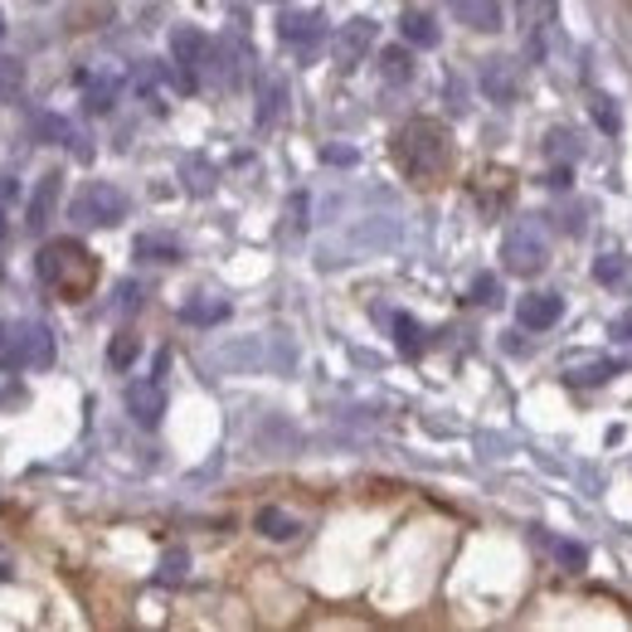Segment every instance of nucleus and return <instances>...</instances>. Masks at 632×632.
<instances>
[{
	"mask_svg": "<svg viewBox=\"0 0 632 632\" xmlns=\"http://www.w3.org/2000/svg\"><path fill=\"white\" fill-rule=\"evenodd\" d=\"M74 219L93 224V229H112V224L127 219V195H122L112 180H88L74 200Z\"/></svg>",
	"mask_w": 632,
	"mask_h": 632,
	"instance_id": "obj_6",
	"label": "nucleus"
},
{
	"mask_svg": "<svg viewBox=\"0 0 632 632\" xmlns=\"http://www.w3.org/2000/svg\"><path fill=\"white\" fill-rule=\"evenodd\" d=\"M20 200V180L15 176H0V210H10Z\"/></svg>",
	"mask_w": 632,
	"mask_h": 632,
	"instance_id": "obj_35",
	"label": "nucleus"
},
{
	"mask_svg": "<svg viewBox=\"0 0 632 632\" xmlns=\"http://www.w3.org/2000/svg\"><path fill=\"white\" fill-rule=\"evenodd\" d=\"M0 239H5V210H0Z\"/></svg>",
	"mask_w": 632,
	"mask_h": 632,
	"instance_id": "obj_39",
	"label": "nucleus"
},
{
	"mask_svg": "<svg viewBox=\"0 0 632 632\" xmlns=\"http://www.w3.org/2000/svg\"><path fill=\"white\" fill-rule=\"evenodd\" d=\"M127 414L137 419L142 428H156L166 414V390L161 380H137V385H127Z\"/></svg>",
	"mask_w": 632,
	"mask_h": 632,
	"instance_id": "obj_12",
	"label": "nucleus"
},
{
	"mask_svg": "<svg viewBox=\"0 0 632 632\" xmlns=\"http://www.w3.org/2000/svg\"><path fill=\"white\" fill-rule=\"evenodd\" d=\"M608 336H613V341H632V312L613 316V321H608Z\"/></svg>",
	"mask_w": 632,
	"mask_h": 632,
	"instance_id": "obj_34",
	"label": "nucleus"
},
{
	"mask_svg": "<svg viewBox=\"0 0 632 632\" xmlns=\"http://www.w3.org/2000/svg\"><path fill=\"white\" fill-rule=\"evenodd\" d=\"M501 263H506V273H516V278L545 273V263H550L545 229H540V224H516L501 239Z\"/></svg>",
	"mask_w": 632,
	"mask_h": 632,
	"instance_id": "obj_5",
	"label": "nucleus"
},
{
	"mask_svg": "<svg viewBox=\"0 0 632 632\" xmlns=\"http://www.w3.org/2000/svg\"><path fill=\"white\" fill-rule=\"evenodd\" d=\"M59 190H64V176H44L35 185V195H30V210H25V229L30 234H44V224H49L54 205H59Z\"/></svg>",
	"mask_w": 632,
	"mask_h": 632,
	"instance_id": "obj_14",
	"label": "nucleus"
},
{
	"mask_svg": "<svg viewBox=\"0 0 632 632\" xmlns=\"http://www.w3.org/2000/svg\"><path fill=\"white\" fill-rule=\"evenodd\" d=\"M132 253H137L142 263H180V244L171 234H142Z\"/></svg>",
	"mask_w": 632,
	"mask_h": 632,
	"instance_id": "obj_20",
	"label": "nucleus"
},
{
	"mask_svg": "<svg viewBox=\"0 0 632 632\" xmlns=\"http://www.w3.org/2000/svg\"><path fill=\"white\" fill-rule=\"evenodd\" d=\"M623 370V360H613V356H598V351H574L569 360H564V380L569 385H608V380Z\"/></svg>",
	"mask_w": 632,
	"mask_h": 632,
	"instance_id": "obj_10",
	"label": "nucleus"
},
{
	"mask_svg": "<svg viewBox=\"0 0 632 632\" xmlns=\"http://www.w3.org/2000/svg\"><path fill=\"white\" fill-rule=\"evenodd\" d=\"M10 341L0 346V365L5 370H44L54 365V331L40 321H20L10 326Z\"/></svg>",
	"mask_w": 632,
	"mask_h": 632,
	"instance_id": "obj_3",
	"label": "nucleus"
},
{
	"mask_svg": "<svg viewBox=\"0 0 632 632\" xmlns=\"http://www.w3.org/2000/svg\"><path fill=\"white\" fill-rule=\"evenodd\" d=\"M399 35H404V44H414V49H433V44H438V20L428 15V10H404Z\"/></svg>",
	"mask_w": 632,
	"mask_h": 632,
	"instance_id": "obj_18",
	"label": "nucleus"
},
{
	"mask_svg": "<svg viewBox=\"0 0 632 632\" xmlns=\"http://www.w3.org/2000/svg\"><path fill=\"white\" fill-rule=\"evenodd\" d=\"M137 356H142V341H137V336H132V331H117V336H112V351H108V360H112V365H117V370H127Z\"/></svg>",
	"mask_w": 632,
	"mask_h": 632,
	"instance_id": "obj_28",
	"label": "nucleus"
},
{
	"mask_svg": "<svg viewBox=\"0 0 632 632\" xmlns=\"http://www.w3.org/2000/svg\"><path fill=\"white\" fill-rule=\"evenodd\" d=\"M282 108H287V83H282L278 74H263L258 78V127H273V122L282 117Z\"/></svg>",
	"mask_w": 632,
	"mask_h": 632,
	"instance_id": "obj_17",
	"label": "nucleus"
},
{
	"mask_svg": "<svg viewBox=\"0 0 632 632\" xmlns=\"http://www.w3.org/2000/svg\"><path fill=\"white\" fill-rule=\"evenodd\" d=\"M540 540H545V545L555 550L560 564H564V569H569V574H579L584 564H589V550H584V545H574V540H555V535H540Z\"/></svg>",
	"mask_w": 632,
	"mask_h": 632,
	"instance_id": "obj_25",
	"label": "nucleus"
},
{
	"mask_svg": "<svg viewBox=\"0 0 632 632\" xmlns=\"http://www.w3.org/2000/svg\"><path fill=\"white\" fill-rule=\"evenodd\" d=\"M171 64H176V88L180 93H195L205 83V64H210V35L195 25L171 30Z\"/></svg>",
	"mask_w": 632,
	"mask_h": 632,
	"instance_id": "obj_4",
	"label": "nucleus"
},
{
	"mask_svg": "<svg viewBox=\"0 0 632 632\" xmlns=\"http://www.w3.org/2000/svg\"><path fill=\"white\" fill-rule=\"evenodd\" d=\"M278 40L287 44L297 59H316V49H321V40H326V20L316 15V10H282Z\"/></svg>",
	"mask_w": 632,
	"mask_h": 632,
	"instance_id": "obj_8",
	"label": "nucleus"
},
{
	"mask_svg": "<svg viewBox=\"0 0 632 632\" xmlns=\"http://www.w3.org/2000/svg\"><path fill=\"white\" fill-rule=\"evenodd\" d=\"M467 302H472V307H501V282H496L492 273H482L477 282H472V292H467Z\"/></svg>",
	"mask_w": 632,
	"mask_h": 632,
	"instance_id": "obj_27",
	"label": "nucleus"
},
{
	"mask_svg": "<svg viewBox=\"0 0 632 632\" xmlns=\"http://www.w3.org/2000/svg\"><path fill=\"white\" fill-rule=\"evenodd\" d=\"M253 74V49L239 40V35H224V40H210V64H205V78H214L219 88H244V78Z\"/></svg>",
	"mask_w": 632,
	"mask_h": 632,
	"instance_id": "obj_7",
	"label": "nucleus"
},
{
	"mask_svg": "<svg viewBox=\"0 0 632 632\" xmlns=\"http://www.w3.org/2000/svg\"><path fill=\"white\" fill-rule=\"evenodd\" d=\"M623 273H628V258L623 253H603L594 263V278L603 282V287H613V282H623Z\"/></svg>",
	"mask_w": 632,
	"mask_h": 632,
	"instance_id": "obj_31",
	"label": "nucleus"
},
{
	"mask_svg": "<svg viewBox=\"0 0 632 632\" xmlns=\"http://www.w3.org/2000/svg\"><path fill=\"white\" fill-rule=\"evenodd\" d=\"M0 40H5V15H0Z\"/></svg>",
	"mask_w": 632,
	"mask_h": 632,
	"instance_id": "obj_40",
	"label": "nucleus"
},
{
	"mask_svg": "<svg viewBox=\"0 0 632 632\" xmlns=\"http://www.w3.org/2000/svg\"><path fill=\"white\" fill-rule=\"evenodd\" d=\"M180 316H185V321H195V326H214V321H224V316H229V302H219V297H214V302H190Z\"/></svg>",
	"mask_w": 632,
	"mask_h": 632,
	"instance_id": "obj_26",
	"label": "nucleus"
},
{
	"mask_svg": "<svg viewBox=\"0 0 632 632\" xmlns=\"http://www.w3.org/2000/svg\"><path fill=\"white\" fill-rule=\"evenodd\" d=\"M35 273L59 302H83V297H93V287H98V258L78 239H54L40 248Z\"/></svg>",
	"mask_w": 632,
	"mask_h": 632,
	"instance_id": "obj_2",
	"label": "nucleus"
},
{
	"mask_svg": "<svg viewBox=\"0 0 632 632\" xmlns=\"http://www.w3.org/2000/svg\"><path fill=\"white\" fill-rule=\"evenodd\" d=\"M482 93H487L492 103L511 108L516 98H521V64H511V59H487V64H482Z\"/></svg>",
	"mask_w": 632,
	"mask_h": 632,
	"instance_id": "obj_11",
	"label": "nucleus"
},
{
	"mask_svg": "<svg viewBox=\"0 0 632 632\" xmlns=\"http://www.w3.org/2000/svg\"><path fill=\"white\" fill-rule=\"evenodd\" d=\"M589 112H594V122H598L603 132H618V127H623V112H618L613 98H594Z\"/></svg>",
	"mask_w": 632,
	"mask_h": 632,
	"instance_id": "obj_32",
	"label": "nucleus"
},
{
	"mask_svg": "<svg viewBox=\"0 0 632 632\" xmlns=\"http://www.w3.org/2000/svg\"><path fill=\"white\" fill-rule=\"evenodd\" d=\"M180 180H185L190 195H210V190H214V166L205 161V156H185V161H180Z\"/></svg>",
	"mask_w": 632,
	"mask_h": 632,
	"instance_id": "obj_23",
	"label": "nucleus"
},
{
	"mask_svg": "<svg viewBox=\"0 0 632 632\" xmlns=\"http://www.w3.org/2000/svg\"><path fill=\"white\" fill-rule=\"evenodd\" d=\"M394 341H399L404 356H424V326L414 321L409 312H399L394 316Z\"/></svg>",
	"mask_w": 632,
	"mask_h": 632,
	"instance_id": "obj_24",
	"label": "nucleus"
},
{
	"mask_svg": "<svg viewBox=\"0 0 632 632\" xmlns=\"http://www.w3.org/2000/svg\"><path fill=\"white\" fill-rule=\"evenodd\" d=\"M321 161H331V166H351V161H356V151H351V146H326Z\"/></svg>",
	"mask_w": 632,
	"mask_h": 632,
	"instance_id": "obj_36",
	"label": "nucleus"
},
{
	"mask_svg": "<svg viewBox=\"0 0 632 632\" xmlns=\"http://www.w3.org/2000/svg\"><path fill=\"white\" fill-rule=\"evenodd\" d=\"M253 526H258V530H263V535H268V540H292V535H297V530H302V526H297V521H292V516H287V511H282V506H263V511H258V516H253Z\"/></svg>",
	"mask_w": 632,
	"mask_h": 632,
	"instance_id": "obj_21",
	"label": "nucleus"
},
{
	"mask_svg": "<svg viewBox=\"0 0 632 632\" xmlns=\"http://www.w3.org/2000/svg\"><path fill=\"white\" fill-rule=\"evenodd\" d=\"M569 166H560V171H550V185H555V190H564V185H569Z\"/></svg>",
	"mask_w": 632,
	"mask_h": 632,
	"instance_id": "obj_38",
	"label": "nucleus"
},
{
	"mask_svg": "<svg viewBox=\"0 0 632 632\" xmlns=\"http://www.w3.org/2000/svg\"><path fill=\"white\" fill-rule=\"evenodd\" d=\"M394 161L414 185H438L453 171V137H448L443 122L433 117H414L394 132Z\"/></svg>",
	"mask_w": 632,
	"mask_h": 632,
	"instance_id": "obj_1",
	"label": "nucleus"
},
{
	"mask_svg": "<svg viewBox=\"0 0 632 632\" xmlns=\"http://www.w3.org/2000/svg\"><path fill=\"white\" fill-rule=\"evenodd\" d=\"M448 15L477 35H492V30H501V0H448Z\"/></svg>",
	"mask_w": 632,
	"mask_h": 632,
	"instance_id": "obj_13",
	"label": "nucleus"
},
{
	"mask_svg": "<svg viewBox=\"0 0 632 632\" xmlns=\"http://www.w3.org/2000/svg\"><path fill=\"white\" fill-rule=\"evenodd\" d=\"M516 316H521V326H530V331H545V326H555L564 316V302L555 292H530V297H521Z\"/></svg>",
	"mask_w": 632,
	"mask_h": 632,
	"instance_id": "obj_15",
	"label": "nucleus"
},
{
	"mask_svg": "<svg viewBox=\"0 0 632 632\" xmlns=\"http://www.w3.org/2000/svg\"><path fill=\"white\" fill-rule=\"evenodd\" d=\"M370 44H375V20H365V15L346 20V25L336 30V40H331L336 69H360V64H365V54H370Z\"/></svg>",
	"mask_w": 632,
	"mask_h": 632,
	"instance_id": "obj_9",
	"label": "nucleus"
},
{
	"mask_svg": "<svg viewBox=\"0 0 632 632\" xmlns=\"http://www.w3.org/2000/svg\"><path fill=\"white\" fill-rule=\"evenodd\" d=\"M137 302H142V287H137V282H122V287H117V307L127 312V307H137Z\"/></svg>",
	"mask_w": 632,
	"mask_h": 632,
	"instance_id": "obj_37",
	"label": "nucleus"
},
{
	"mask_svg": "<svg viewBox=\"0 0 632 632\" xmlns=\"http://www.w3.org/2000/svg\"><path fill=\"white\" fill-rule=\"evenodd\" d=\"M545 151L555 156V161H574V156H579V137H574L569 127H555V132L545 137Z\"/></svg>",
	"mask_w": 632,
	"mask_h": 632,
	"instance_id": "obj_29",
	"label": "nucleus"
},
{
	"mask_svg": "<svg viewBox=\"0 0 632 632\" xmlns=\"http://www.w3.org/2000/svg\"><path fill=\"white\" fill-rule=\"evenodd\" d=\"M78 83H83V108L88 112H112L122 93V78L117 74H78Z\"/></svg>",
	"mask_w": 632,
	"mask_h": 632,
	"instance_id": "obj_16",
	"label": "nucleus"
},
{
	"mask_svg": "<svg viewBox=\"0 0 632 632\" xmlns=\"http://www.w3.org/2000/svg\"><path fill=\"white\" fill-rule=\"evenodd\" d=\"M380 74H385L390 83H409V78H414V54L404 49V44H390V49H380Z\"/></svg>",
	"mask_w": 632,
	"mask_h": 632,
	"instance_id": "obj_22",
	"label": "nucleus"
},
{
	"mask_svg": "<svg viewBox=\"0 0 632 632\" xmlns=\"http://www.w3.org/2000/svg\"><path fill=\"white\" fill-rule=\"evenodd\" d=\"M185 569H190V555H185V550H171V555L161 560V579H166V584L185 579Z\"/></svg>",
	"mask_w": 632,
	"mask_h": 632,
	"instance_id": "obj_33",
	"label": "nucleus"
},
{
	"mask_svg": "<svg viewBox=\"0 0 632 632\" xmlns=\"http://www.w3.org/2000/svg\"><path fill=\"white\" fill-rule=\"evenodd\" d=\"M20 88H25V69H20V59H0V98L15 103Z\"/></svg>",
	"mask_w": 632,
	"mask_h": 632,
	"instance_id": "obj_30",
	"label": "nucleus"
},
{
	"mask_svg": "<svg viewBox=\"0 0 632 632\" xmlns=\"http://www.w3.org/2000/svg\"><path fill=\"white\" fill-rule=\"evenodd\" d=\"M35 132H40V142H49V146H74V151L83 156V146H78L83 137H78L74 122L59 117V112H40V117H35Z\"/></svg>",
	"mask_w": 632,
	"mask_h": 632,
	"instance_id": "obj_19",
	"label": "nucleus"
}]
</instances>
